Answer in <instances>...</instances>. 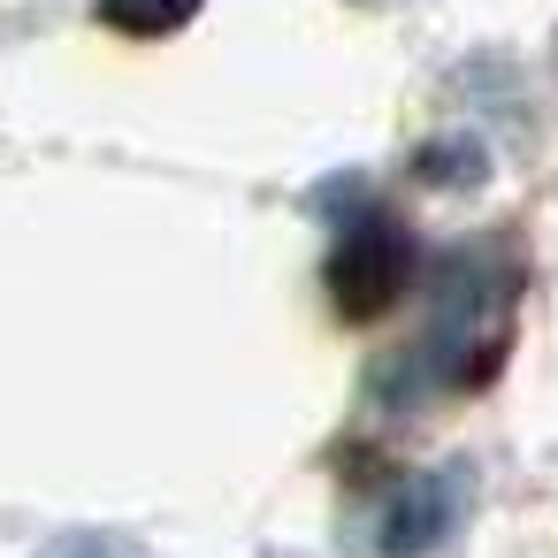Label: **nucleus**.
Listing matches in <instances>:
<instances>
[{"label":"nucleus","instance_id":"5","mask_svg":"<svg viewBox=\"0 0 558 558\" xmlns=\"http://www.w3.org/2000/svg\"><path fill=\"white\" fill-rule=\"evenodd\" d=\"M192 9H199V0H108L100 16H108L116 32H177Z\"/></svg>","mask_w":558,"mask_h":558},{"label":"nucleus","instance_id":"4","mask_svg":"<svg viewBox=\"0 0 558 558\" xmlns=\"http://www.w3.org/2000/svg\"><path fill=\"white\" fill-rule=\"evenodd\" d=\"M413 169H421V184H444V192H474L482 177H489V146L482 138H428L421 154H413Z\"/></svg>","mask_w":558,"mask_h":558},{"label":"nucleus","instance_id":"1","mask_svg":"<svg viewBox=\"0 0 558 558\" xmlns=\"http://www.w3.org/2000/svg\"><path fill=\"white\" fill-rule=\"evenodd\" d=\"M505 306H512V260L497 245H466V253L436 260L428 329H421V344H405L383 367L375 398L383 405H421V398H444V390L474 383L489 367L497 337H505Z\"/></svg>","mask_w":558,"mask_h":558},{"label":"nucleus","instance_id":"3","mask_svg":"<svg viewBox=\"0 0 558 558\" xmlns=\"http://www.w3.org/2000/svg\"><path fill=\"white\" fill-rule=\"evenodd\" d=\"M413 276H421V253L390 222H352L329 253V291H337L344 314H383L390 299H405Z\"/></svg>","mask_w":558,"mask_h":558},{"label":"nucleus","instance_id":"6","mask_svg":"<svg viewBox=\"0 0 558 558\" xmlns=\"http://www.w3.org/2000/svg\"><path fill=\"white\" fill-rule=\"evenodd\" d=\"M39 558H138V550H123V543H116V535H100V527H70V535L39 543Z\"/></svg>","mask_w":558,"mask_h":558},{"label":"nucleus","instance_id":"2","mask_svg":"<svg viewBox=\"0 0 558 558\" xmlns=\"http://www.w3.org/2000/svg\"><path fill=\"white\" fill-rule=\"evenodd\" d=\"M466 512H474V497H466L459 466L398 474L367 512V558H436L444 543H459Z\"/></svg>","mask_w":558,"mask_h":558}]
</instances>
